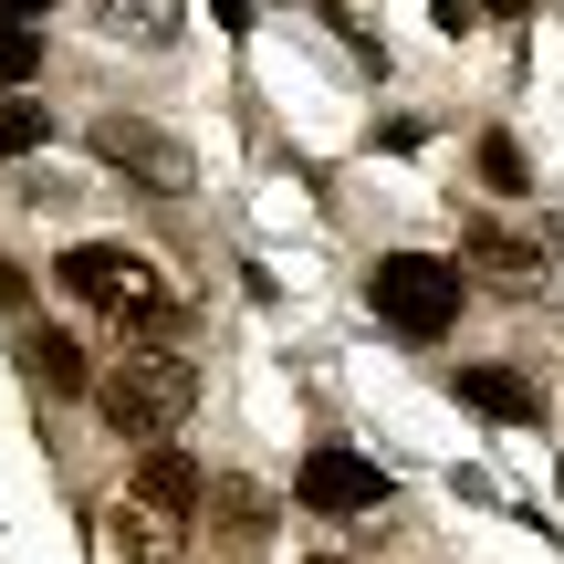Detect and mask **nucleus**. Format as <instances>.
Instances as JSON below:
<instances>
[{"label":"nucleus","instance_id":"nucleus-1","mask_svg":"<svg viewBox=\"0 0 564 564\" xmlns=\"http://www.w3.org/2000/svg\"><path fill=\"white\" fill-rule=\"evenodd\" d=\"M188 398H199V366L167 356V345H137L116 377H95L105 429H116V440H137V449H147V440H167V429L188 419Z\"/></svg>","mask_w":564,"mask_h":564},{"label":"nucleus","instance_id":"nucleus-2","mask_svg":"<svg viewBox=\"0 0 564 564\" xmlns=\"http://www.w3.org/2000/svg\"><path fill=\"white\" fill-rule=\"evenodd\" d=\"M366 303H377L387 335L440 345L449 324H460V303H470V272H460V262H429V251H387V262L366 272Z\"/></svg>","mask_w":564,"mask_h":564},{"label":"nucleus","instance_id":"nucleus-3","mask_svg":"<svg viewBox=\"0 0 564 564\" xmlns=\"http://www.w3.org/2000/svg\"><path fill=\"white\" fill-rule=\"evenodd\" d=\"M53 282L84 303V314H105V324H158L167 314V272L147 262L137 241H74L53 262Z\"/></svg>","mask_w":564,"mask_h":564},{"label":"nucleus","instance_id":"nucleus-4","mask_svg":"<svg viewBox=\"0 0 564 564\" xmlns=\"http://www.w3.org/2000/svg\"><path fill=\"white\" fill-rule=\"evenodd\" d=\"M84 147H95L105 167H126L137 188H188V147H178V137H158V126H137V116H105Z\"/></svg>","mask_w":564,"mask_h":564},{"label":"nucleus","instance_id":"nucleus-5","mask_svg":"<svg viewBox=\"0 0 564 564\" xmlns=\"http://www.w3.org/2000/svg\"><path fill=\"white\" fill-rule=\"evenodd\" d=\"M293 502L303 512H377L387 502V470L356 460V449H314V460L293 470Z\"/></svg>","mask_w":564,"mask_h":564},{"label":"nucleus","instance_id":"nucleus-6","mask_svg":"<svg viewBox=\"0 0 564 564\" xmlns=\"http://www.w3.org/2000/svg\"><path fill=\"white\" fill-rule=\"evenodd\" d=\"M126 491H137V502H158V512H178V523L209 502L199 460H188V449H167V440H147V449H137V481H126Z\"/></svg>","mask_w":564,"mask_h":564},{"label":"nucleus","instance_id":"nucleus-7","mask_svg":"<svg viewBox=\"0 0 564 564\" xmlns=\"http://www.w3.org/2000/svg\"><path fill=\"white\" fill-rule=\"evenodd\" d=\"M470 272L491 282V293H544V251L533 241H512V230H470V251H460Z\"/></svg>","mask_w":564,"mask_h":564},{"label":"nucleus","instance_id":"nucleus-8","mask_svg":"<svg viewBox=\"0 0 564 564\" xmlns=\"http://www.w3.org/2000/svg\"><path fill=\"white\" fill-rule=\"evenodd\" d=\"M178 544H188V523H178V512L137 502V491L116 502V554H126V564H178Z\"/></svg>","mask_w":564,"mask_h":564},{"label":"nucleus","instance_id":"nucleus-9","mask_svg":"<svg viewBox=\"0 0 564 564\" xmlns=\"http://www.w3.org/2000/svg\"><path fill=\"white\" fill-rule=\"evenodd\" d=\"M460 408H481V419H533V387L512 377V366H460Z\"/></svg>","mask_w":564,"mask_h":564},{"label":"nucleus","instance_id":"nucleus-10","mask_svg":"<svg viewBox=\"0 0 564 564\" xmlns=\"http://www.w3.org/2000/svg\"><path fill=\"white\" fill-rule=\"evenodd\" d=\"M32 377L53 387V398H84V387H95V366H84L74 335H32Z\"/></svg>","mask_w":564,"mask_h":564},{"label":"nucleus","instance_id":"nucleus-11","mask_svg":"<svg viewBox=\"0 0 564 564\" xmlns=\"http://www.w3.org/2000/svg\"><path fill=\"white\" fill-rule=\"evenodd\" d=\"M32 147H53V116L32 95H0V158H32Z\"/></svg>","mask_w":564,"mask_h":564},{"label":"nucleus","instance_id":"nucleus-12","mask_svg":"<svg viewBox=\"0 0 564 564\" xmlns=\"http://www.w3.org/2000/svg\"><path fill=\"white\" fill-rule=\"evenodd\" d=\"M481 188H502V199H523V188H533V167H523V147H512L502 126H491V137H481Z\"/></svg>","mask_w":564,"mask_h":564},{"label":"nucleus","instance_id":"nucleus-13","mask_svg":"<svg viewBox=\"0 0 564 564\" xmlns=\"http://www.w3.org/2000/svg\"><path fill=\"white\" fill-rule=\"evenodd\" d=\"M32 74H42V32H32V21H0V95L32 84Z\"/></svg>","mask_w":564,"mask_h":564},{"label":"nucleus","instance_id":"nucleus-14","mask_svg":"<svg viewBox=\"0 0 564 564\" xmlns=\"http://www.w3.org/2000/svg\"><path fill=\"white\" fill-rule=\"evenodd\" d=\"M209 502H220V533H262V491L251 481H220Z\"/></svg>","mask_w":564,"mask_h":564},{"label":"nucleus","instance_id":"nucleus-15","mask_svg":"<svg viewBox=\"0 0 564 564\" xmlns=\"http://www.w3.org/2000/svg\"><path fill=\"white\" fill-rule=\"evenodd\" d=\"M11 303H32V282H21V262H0V314H11Z\"/></svg>","mask_w":564,"mask_h":564},{"label":"nucleus","instance_id":"nucleus-16","mask_svg":"<svg viewBox=\"0 0 564 564\" xmlns=\"http://www.w3.org/2000/svg\"><path fill=\"white\" fill-rule=\"evenodd\" d=\"M470 21H481L470 0H440V32H470Z\"/></svg>","mask_w":564,"mask_h":564},{"label":"nucleus","instance_id":"nucleus-17","mask_svg":"<svg viewBox=\"0 0 564 564\" xmlns=\"http://www.w3.org/2000/svg\"><path fill=\"white\" fill-rule=\"evenodd\" d=\"M209 11H220V21H230V32H251V0H209Z\"/></svg>","mask_w":564,"mask_h":564},{"label":"nucleus","instance_id":"nucleus-18","mask_svg":"<svg viewBox=\"0 0 564 564\" xmlns=\"http://www.w3.org/2000/svg\"><path fill=\"white\" fill-rule=\"evenodd\" d=\"M42 11H53V0H0V21H42Z\"/></svg>","mask_w":564,"mask_h":564},{"label":"nucleus","instance_id":"nucleus-19","mask_svg":"<svg viewBox=\"0 0 564 564\" xmlns=\"http://www.w3.org/2000/svg\"><path fill=\"white\" fill-rule=\"evenodd\" d=\"M481 11H533V0H481Z\"/></svg>","mask_w":564,"mask_h":564},{"label":"nucleus","instance_id":"nucleus-20","mask_svg":"<svg viewBox=\"0 0 564 564\" xmlns=\"http://www.w3.org/2000/svg\"><path fill=\"white\" fill-rule=\"evenodd\" d=\"M314 564H335V554H314Z\"/></svg>","mask_w":564,"mask_h":564}]
</instances>
